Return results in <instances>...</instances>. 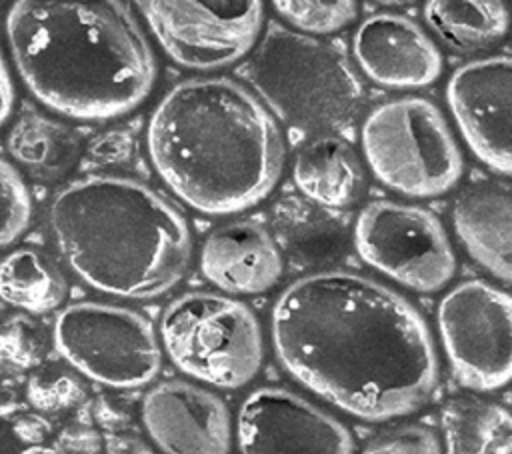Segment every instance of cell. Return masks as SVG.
I'll use <instances>...</instances> for the list:
<instances>
[{
  "instance_id": "15",
  "label": "cell",
  "mask_w": 512,
  "mask_h": 454,
  "mask_svg": "<svg viewBox=\"0 0 512 454\" xmlns=\"http://www.w3.org/2000/svg\"><path fill=\"white\" fill-rule=\"evenodd\" d=\"M352 50L362 72L380 86L420 88L442 70V56L432 38L410 18L380 12L354 32Z\"/></svg>"
},
{
  "instance_id": "28",
  "label": "cell",
  "mask_w": 512,
  "mask_h": 454,
  "mask_svg": "<svg viewBox=\"0 0 512 454\" xmlns=\"http://www.w3.org/2000/svg\"><path fill=\"white\" fill-rule=\"evenodd\" d=\"M60 446L68 454H96L100 436L88 426H70L60 434Z\"/></svg>"
},
{
  "instance_id": "18",
  "label": "cell",
  "mask_w": 512,
  "mask_h": 454,
  "mask_svg": "<svg viewBox=\"0 0 512 454\" xmlns=\"http://www.w3.org/2000/svg\"><path fill=\"white\" fill-rule=\"evenodd\" d=\"M272 230L276 246L296 268L328 266L342 256L348 242V228L340 216L300 198H282L274 204Z\"/></svg>"
},
{
  "instance_id": "31",
  "label": "cell",
  "mask_w": 512,
  "mask_h": 454,
  "mask_svg": "<svg viewBox=\"0 0 512 454\" xmlns=\"http://www.w3.org/2000/svg\"><path fill=\"white\" fill-rule=\"evenodd\" d=\"M94 414H96V418H98L106 428H120V426L124 424V414L116 412V410L110 408L106 402H102Z\"/></svg>"
},
{
  "instance_id": "23",
  "label": "cell",
  "mask_w": 512,
  "mask_h": 454,
  "mask_svg": "<svg viewBox=\"0 0 512 454\" xmlns=\"http://www.w3.org/2000/svg\"><path fill=\"white\" fill-rule=\"evenodd\" d=\"M8 150L32 172L58 176L72 164L76 144L66 128L40 116H28L12 128Z\"/></svg>"
},
{
  "instance_id": "25",
  "label": "cell",
  "mask_w": 512,
  "mask_h": 454,
  "mask_svg": "<svg viewBox=\"0 0 512 454\" xmlns=\"http://www.w3.org/2000/svg\"><path fill=\"white\" fill-rule=\"evenodd\" d=\"M32 216L30 192L20 172L0 156V248L12 244Z\"/></svg>"
},
{
  "instance_id": "19",
  "label": "cell",
  "mask_w": 512,
  "mask_h": 454,
  "mask_svg": "<svg viewBox=\"0 0 512 454\" xmlns=\"http://www.w3.org/2000/svg\"><path fill=\"white\" fill-rule=\"evenodd\" d=\"M300 194L322 208L352 204L362 188V168L354 150L336 136H318L306 144L292 168Z\"/></svg>"
},
{
  "instance_id": "7",
  "label": "cell",
  "mask_w": 512,
  "mask_h": 454,
  "mask_svg": "<svg viewBox=\"0 0 512 454\" xmlns=\"http://www.w3.org/2000/svg\"><path fill=\"white\" fill-rule=\"evenodd\" d=\"M160 338L178 370L216 388L248 384L262 364V332L240 300L214 292L174 298L160 320Z\"/></svg>"
},
{
  "instance_id": "8",
  "label": "cell",
  "mask_w": 512,
  "mask_h": 454,
  "mask_svg": "<svg viewBox=\"0 0 512 454\" xmlns=\"http://www.w3.org/2000/svg\"><path fill=\"white\" fill-rule=\"evenodd\" d=\"M54 344L78 372L112 388L148 384L162 362L152 324L116 304L66 306L54 322Z\"/></svg>"
},
{
  "instance_id": "16",
  "label": "cell",
  "mask_w": 512,
  "mask_h": 454,
  "mask_svg": "<svg viewBox=\"0 0 512 454\" xmlns=\"http://www.w3.org/2000/svg\"><path fill=\"white\" fill-rule=\"evenodd\" d=\"M204 278L228 294H260L282 274V256L274 238L254 222H230L214 228L200 250Z\"/></svg>"
},
{
  "instance_id": "29",
  "label": "cell",
  "mask_w": 512,
  "mask_h": 454,
  "mask_svg": "<svg viewBox=\"0 0 512 454\" xmlns=\"http://www.w3.org/2000/svg\"><path fill=\"white\" fill-rule=\"evenodd\" d=\"M106 454H152V450L138 436L112 434L106 438Z\"/></svg>"
},
{
  "instance_id": "13",
  "label": "cell",
  "mask_w": 512,
  "mask_h": 454,
  "mask_svg": "<svg viewBox=\"0 0 512 454\" xmlns=\"http://www.w3.org/2000/svg\"><path fill=\"white\" fill-rule=\"evenodd\" d=\"M446 102L474 156L496 174L508 176L512 172V60L490 56L462 64L448 80Z\"/></svg>"
},
{
  "instance_id": "22",
  "label": "cell",
  "mask_w": 512,
  "mask_h": 454,
  "mask_svg": "<svg viewBox=\"0 0 512 454\" xmlns=\"http://www.w3.org/2000/svg\"><path fill=\"white\" fill-rule=\"evenodd\" d=\"M64 296V276L44 252L20 248L0 260V298L4 302L40 314L54 310Z\"/></svg>"
},
{
  "instance_id": "30",
  "label": "cell",
  "mask_w": 512,
  "mask_h": 454,
  "mask_svg": "<svg viewBox=\"0 0 512 454\" xmlns=\"http://www.w3.org/2000/svg\"><path fill=\"white\" fill-rule=\"evenodd\" d=\"M14 106V86H12V78L0 48V128L4 126V122L8 120L10 112Z\"/></svg>"
},
{
  "instance_id": "4",
  "label": "cell",
  "mask_w": 512,
  "mask_h": 454,
  "mask_svg": "<svg viewBox=\"0 0 512 454\" xmlns=\"http://www.w3.org/2000/svg\"><path fill=\"white\" fill-rule=\"evenodd\" d=\"M54 240L88 286L130 300L168 292L186 272L190 230L162 194L126 176H84L52 200Z\"/></svg>"
},
{
  "instance_id": "24",
  "label": "cell",
  "mask_w": 512,
  "mask_h": 454,
  "mask_svg": "<svg viewBox=\"0 0 512 454\" xmlns=\"http://www.w3.org/2000/svg\"><path fill=\"white\" fill-rule=\"evenodd\" d=\"M272 6L278 16L304 34L336 32L354 22L358 14V4L350 0H276Z\"/></svg>"
},
{
  "instance_id": "12",
  "label": "cell",
  "mask_w": 512,
  "mask_h": 454,
  "mask_svg": "<svg viewBox=\"0 0 512 454\" xmlns=\"http://www.w3.org/2000/svg\"><path fill=\"white\" fill-rule=\"evenodd\" d=\"M242 454H352L350 432L328 412L284 388L246 396L236 420Z\"/></svg>"
},
{
  "instance_id": "11",
  "label": "cell",
  "mask_w": 512,
  "mask_h": 454,
  "mask_svg": "<svg viewBox=\"0 0 512 454\" xmlns=\"http://www.w3.org/2000/svg\"><path fill=\"white\" fill-rule=\"evenodd\" d=\"M154 38L180 66L216 70L242 58L260 32L256 0H146L138 2Z\"/></svg>"
},
{
  "instance_id": "9",
  "label": "cell",
  "mask_w": 512,
  "mask_h": 454,
  "mask_svg": "<svg viewBox=\"0 0 512 454\" xmlns=\"http://www.w3.org/2000/svg\"><path fill=\"white\" fill-rule=\"evenodd\" d=\"M352 236L368 266L410 290L436 292L454 276L450 240L438 218L420 206L370 202L358 214Z\"/></svg>"
},
{
  "instance_id": "32",
  "label": "cell",
  "mask_w": 512,
  "mask_h": 454,
  "mask_svg": "<svg viewBox=\"0 0 512 454\" xmlns=\"http://www.w3.org/2000/svg\"><path fill=\"white\" fill-rule=\"evenodd\" d=\"M16 430L22 434V438H42V432H44V424L38 422L36 418H26V420H20L16 424Z\"/></svg>"
},
{
  "instance_id": "26",
  "label": "cell",
  "mask_w": 512,
  "mask_h": 454,
  "mask_svg": "<svg viewBox=\"0 0 512 454\" xmlns=\"http://www.w3.org/2000/svg\"><path fill=\"white\" fill-rule=\"evenodd\" d=\"M362 454H442V446L428 428L408 424L376 436Z\"/></svg>"
},
{
  "instance_id": "20",
  "label": "cell",
  "mask_w": 512,
  "mask_h": 454,
  "mask_svg": "<svg viewBox=\"0 0 512 454\" xmlns=\"http://www.w3.org/2000/svg\"><path fill=\"white\" fill-rule=\"evenodd\" d=\"M424 18L446 46L462 54L494 46L508 30L506 4L496 0H432Z\"/></svg>"
},
{
  "instance_id": "21",
  "label": "cell",
  "mask_w": 512,
  "mask_h": 454,
  "mask_svg": "<svg viewBox=\"0 0 512 454\" xmlns=\"http://www.w3.org/2000/svg\"><path fill=\"white\" fill-rule=\"evenodd\" d=\"M446 454H512L506 408L478 398H454L442 410Z\"/></svg>"
},
{
  "instance_id": "1",
  "label": "cell",
  "mask_w": 512,
  "mask_h": 454,
  "mask_svg": "<svg viewBox=\"0 0 512 454\" xmlns=\"http://www.w3.org/2000/svg\"><path fill=\"white\" fill-rule=\"evenodd\" d=\"M282 368L360 420L420 408L438 382V356L420 312L390 286L318 270L280 292L270 316Z\"/></svg>"
},
{
  "instance_id": "17",
  "label": "cell",
  "mask_w": 512,
  "mask_h": 454,
  "mask_svg": "<svg viewBox=\"0 0 512 454\" xmlns=\"http://www.w3.org/2000/svg\"><path fill=\"white\" fill-rule=\"evenodd\" d=\"M454 230L466 252L494 278H512V194L506 182L480 180L454 202Z\"/></svg>"
},
{
  "instance_id": "2",
  "label": "cell",
  "mask_w": 512,
  "mask_h": 454,
  "mask_svg": "<svg viewBox=\"0 0 512 454\" xmlns=\"http://www.w3.org/2000/svg\"><path fill=\"white\" fill-rule=\"evenodd\" d=\"M6 36L28 90L68 118L122 116L154 84L152 48L126 2L18 0Z\"/></svg>"
},
{
  "instance_id": "6",
  "label": "cell",
  "mask_w": 512,
  "mask_h": 454,
  "mask_svg": "<svg viewBox=\"0 0 512 454\" xmlns=\"http://www.w3.org/2000/svg\"><path fill=\"white\" fill-rule=\"evenodd\" d=\"M360 142L372 174L402 196H440L462 176L460 148L426 98L402 96L376 106L362 122Z\"/></svg>"
},
{
  "instance_id": "10",
  "label": "cell",
  "mask_w": 512,
  "mask_h": 454,
  "mask_svg": "<svg viewBox=\"0 0 512 454\" xmlns=\"http://www.w3.org/2000/svg\"><path fill=\"white\" fill-rule=\"evenodd\" d=\"M438 330L458 382L490 392L512 374V300L482 280L456 284L438 306Z\"/></svg>"
},
{
  "instance_id": "14",
  "label": "cell",
  "mask_w": 512,
  "mask_h": 454,
  "mask_svg": "<svg viewBox=\"0 0 512 454\" xmlns=\"http://www.w3.org/2000/svg\"><path fill=\"white\" fill-rule=\"evenodd\" d=\"M142 424L164 454H228L232 420L212 392L184 380H166L142 400Z\"/></svg>"
},
{
  "instance_id": "3",
  "label": "cell",
  "mask_w": 512,
  "mask_h": 454,
  "mask_svg": "<svg viewBox=\"0 0 512 454\" xmlns=\"http://www.w3.org/2000/svg\"><path fill=\"white\" fill-rule=\"evenodd\" d=\"M148 154L164 184L204 214H234L276 186L284 146L270 112L230 78H190L154 108Z\"/></svg>"
},
{
  "instance_id": "27",
  "label": "cell",
  "mask_w": 512,
  "mask_h": 454,
  "mask_svg": "<svg viewBox=\"0 0 512 454\" xmlns=\"http://www.w3.org/2000/svg\"><path fill=\"white\" fill-rule=\"evenodd\" d=\"M28 394L38 408L58 410L74 404L82 396V386L74 376L60 372L50 376H34Z\"/></svg>"
},
{
  "instance_id": "5",
  "label": "cell",
  "mask_w": 512,
  "mask_h": 454,
  "mask_svg": "<svg viewBox=\"0 0 512 454\" xmlns=\"http://www.w3.org/2000/svg\"><path fill=\"white\" fill-rule=\"evenodd\" d=\"M246 78L288 126L332 136L350 126L364 106V86L332 44L270 24L246 64Z\"/></svg>"
}]
</instances>
